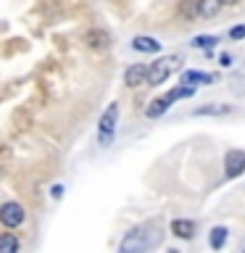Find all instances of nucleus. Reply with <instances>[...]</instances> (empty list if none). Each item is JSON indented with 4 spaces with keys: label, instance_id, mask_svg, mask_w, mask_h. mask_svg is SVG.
<instances>
[{
    "label": "nucleus",
    "instance_id": "obj_1",
    "mask_svg": "<svg viewBox=\"0 0 245 253\" xmlns=\"http://www.w3.org/2000/svg\"><path fill=\"white\" fill-rule=\"evenodd\" d=\"M179 63H182L179 55H163L156 63H150L148 66V84H163L179 69Z\"/></svg>",
    "mask_w": 245,
    "mask_h": 253
},
{
    "label": "nucleus",
    "instance_id": "obj_2",
    "mask_svg": "<svg viewBox=\"0 0 245 253\" xmlns=\"http://www.w3.org/2000/svg\"><path fill=\"white\" fill-rule=\"evenodd\" d=\"M153 243H156V237L148 232V227H137L122 240V251L124 253H142V251H148Z\"/></svg>",
    "mask_w": 245,
    "mask_h": 253
},
{
    "label": "nucleus",
    "instance_id": "obj_3",
    "mask_svg": "<svg viewBox=\"0 0 245 253\" xmlns=\"http://www.w3.org/2000/svg\"><path fill=\"white\" fill-rule=\"evenodd\" d=\"M116 122H119V103H111V106L106 108V114H103L100 122H98L100 145H108L111 142V137H114V132H116Z\"/></svg>",
    "mask_w": 245,
    "mask_h": 253
},
{
    "label": "nucleus",
    "instance_id": "obj_4",
    "mask_svg": "<svg viewBox=\"0 0 245 253\" xmlns=\"http://www.w3.org/2000/svg\"><path fill=\"white\" fill-rule=\"evenodd\" d=\"M24 219H27V211H24V206H21V203L8 201V203L0 206V224H3V227L16 229V227H21V224H24Z\"/></svg>",
    "mask_w": 245,
    "mask_h": 253
},
{
    "label": "nucleus",
    "instance_id": "obj_5",
    "mask_svg": "<svg viewBox=\"0 0 245 253\" xmlns=\"http://www.w3.org/2000/svg\"><path fill=\"white\" fill-rule=\"evenodd\" d=\"M224 169H227V177H240L245 171V153L243 150H229L224 156Z\"/></svg>",
    "mask_w": 245,
    "mask_h": 253
},
{
    "label": "nucleus",
    "instance_id": "obj_6",
    "mask_svg": "<svg viewBox=\"0 0 245 253\" xmlns=\"http://www.w3.org/2000/svg\"><path fill=\"white\" fill-rule=\"evenodd\" d=\"M124 84L126 87H140V84H148V66L145 63H134L124 71Z\"/></svg>",
    "mask_w": 245,
    "mask_h": 253
},
{
    "label": "nucleus",
    "instance_id": "obj_7",
    "mask_svg": "<svg viewBox=\"0 0 245 253\" xmlns=\"http://www.w3.org/2000/svg\"><path fill=\"white\" fill-rule=\"evenodd\" d=\"M84 42H87V47H92V50H106L111 45V35L106 29H90L84 35Z\"/></svg>",
    "mask_w": 245,
    "mask_h": 253
},
{
    "label": "nucleus",
    "instance_id": "obj_8",
    "mask_svg": "<svg viewBox=\"0 0 245 253\" xmlns=\"http://www.w3.org/2000/svg\"><path fill=\"white\" fill-rule=\"evenodd\" d=\"M171 232L182 237V240H193V235H195V221H190V219H174L171 221Z\"/></svg>",
    "mask_w": 245,
    "mask_h": 253
},
{
    "label": "nucleus",
    "instance_id": "obj_9",
    "mask_svg": "<svg viewBox=\"0 0 245 253\" xmlns=\"http://www.w3.org/2000/svg\"><path fill=\"white\" fill-rule=\"evenodd\" d=\"M132 47H134L137 53H158V50H161V42H158L156 37L140 35V37H134V40H132Z\"/></svg>",
    "mask_w": 245,
    "mask_h": 253
},
{
    "label": "nucleus",
    "instance_id": "obj_10",
    "mask_svg": "<svg viewBox=\"0 0 245 253\" xmlns=\"http://www.w3.org/2000/svg\"><path fill=\"white\" fill-rule=\"evenodd\" d=\"M171 103H174V100L169 98V95H163V98H156V100L148 106V111H145V114H148V119H158V116H163L166 111H169V106H171Z\"/></svg>",
    "mask_w": 245,
    "mask_h": 253
},
{
    "label": "nucleus",
    "instance_id": "obj_11",
    "mask_svg": "<svg viewBox=\"0 0 245 253\" xmlns=\"http://www.w3.org/2000/svg\"><path fill=\"white\" fill-rule=\"evenodd\" d=\"M221 11V0H198V16L201 19H213Z\"/></svg>",
    "mask_w": 245,
    "mask_h": 253
},
{
    "label": "nucleus",
    "instance_id": "obj_12",
    "mask_svg": "<svg viewBox=\"0 0 245 253\" xmlns=\"http://www.w3.org/2000/svg\"><path fill=\"white\" fill-rule=\"evenodd\" d=\"M182 82L185 84H211L213 82V77L211 74H205V71H185V74H182Z\"/></svg>",
    "mask_w": 245,
    "mask_h": 253
},
{
    "label": "nucleus",
    "instance_id": "obj_13",
    "mask_svg": "<svg viewBox=\"0 0 245 253\" xmlns=\"http://www.w3.org/2000/svg\"><path fill=\"white\" fill-rule=\"evenodd\" d=\"M19 248H21V243L16 235H8V232L0 235V253H16Z\"/></svg>",
    "mask_w": 245,
    "mask_h": 253
},
{
    "label": "nucleus",
    "instance_id": "obj_14",
    "mask_svg": "<svg viewBox=\"0 0 245 253\" xmlns=\"http://www.w3.org/2000/svg\"><path fill=\"white\" fill-rule=\"evenodd\" d=\"M229 106H216V103H211V106H201V108H195L193 114L195 116H221V114H229Z\"/></svg>",
    "mask_w": 245,
    "mask_h": 253
},
{
    "label": "nucleus",
    "instance_id": "obj_15",
    "mask_svg": "<svg viewBox=\"0 0 245 253\" xmlns=\"http://www.w3.org/2000/svg\"><path fill=\"white\" fill-rule=\"evenodd\" d=\"M179 16H185V19H201V16H198V0H182Z\"/></svg>",
    "mask_w": 245,
    "mask_h": 253
},
{
    "label": "nucleus",
    "instance_id": "obj_16",
    "mask_svg": "<svg viewBox=\"0 0 245 253\" xmlns=\"http://www.w3.org/2000/svg\"><path fill=\"white\" fill-rule=\"evenodd\" d=\"M216 42H219V40L211 37V35H198V37H193V42H190V45L198 47V50H201V47H203V50H211V47L216 45Z\"/></svg>",
    "mask_w": 245,
    "mask_h": 253
},
{
    "label": "nucleus",
    "instance_id": "obj_17",
    "mask_svg": "<svg viewBox=\"0 0 245 253\" xmlns=\"http://www.w3.org/2000/svg\"><path fill=\"white\" fill-rule=\"evenodd\" d=\"M224 243H227V229H224V227H213V229H211V248L219 251Z\"/></svg>",
    "mask_w": 245,
    "mask_h": 253
},
{
    "label": "nucleus",
    "instance_id": "obj_18",
    "mask_svg": "<svg viewBox=\"0 0 245 253\" xmlns=\"http://www.w3.org/2000/svg\"><path fill=\"white\" fill-rule=\"evenodd\" d=\"M229 37H232V40H243V37H245V24H240V27H232V29H229Z\"/></svg>",
    "mask_w": 245,
    "mask_h": 253
},
{
    "label": "nucleus",
    "instance_id": "obj_19",
    "mask_svg": "<svg viewBox=\"0 0 245 253\" xmlns=\"http://www.w3.org/2000/svg\"><path fill=\"white\" fill-rule=\"evenodd\" d=\"M219 63H221V66H232V55H229V53H221Z\"/></svg>",
    "mask_w": 245,
    "mask_h": 253
},
{
    "label": "nucleus",
    "instance_id": "obj_20",
    "mask_svg": "<svg viewBox=\"0 0 245 253\" xmlns=\"http://www.w3.org/2000/svg\"><path fill=\"white\" fill-rule=\"evenodd\" d=\"M61 195H63V187L55 185V187H53V198H61Z\"/></svg>",
    "mask_w": 245,
    "mask_h": 253
},
{
    "label": "nucleus",
    "instance_id": "obj_21",
    "mask_svg": "<svg viewBox=\"0 0 245 253\" xmlns=\"http://www.w3.org/2000/svg\"><path fill=\"white\" fill-rule=\"evenodd\" d=\"M240 0H221V5H237Z\"/></svg>",
    "mask_w": 245,
    "mask_h": 253
}]
</instances>
